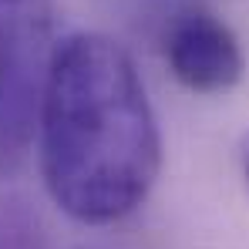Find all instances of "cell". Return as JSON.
<instances>
[{"instance_id":"3957f363","label":"cell","mask_w":249,"mask_h":249,"mask_svg":"<svg viewBox=\"0 0 249 249\" xmlns=\"http://www.w3.org/2000/svg\"><path fill=\"white\" fill-rule=\"evenodd\" d=\"M165 64L172 78L196 94H226L243 81L246 57L232 27L212 10L192 7L165 31Z\"/></svg>"},{"instance_id":"7a4b0ae2","label":"cell","mask_w":249,"mask_h":249,"mask_svg":"<svg viewBox=\"0 0 249 249\" xmlns=\"http://www.w3.org/2000/svg\"><path fill=\"white\" fill-rule=\"evenodd\" d=\"M54 44L44 0L0 3V178H10L34 148Z\"/></svg>"},{"instance_id":"5b68a950","label":"cell","mask_w":249,"mask_h":249,"mask_svg":"<svg viewBox=\"0 0 249 249\" xmlns=\"http://www.w3.org/2000/svg\"><path fill=\"white\" fill-rule=\"evenodd\" d=\"M0 3H7V0H0Z\"/></svg>"},{"instance_id":"6da1fadb","label":"cell","mask_w":249,"mask_h":249,"mask_svg":"<svg viewBox=\"0 0 249 249\" xmlns=\"http://www.w3.org/2000/svg\"><path fill=\"white\" fill-rule=\"evenodd\" d=\"M47 196L84 226H111L148 199L162 172V131L131 54L108 34L54 44L37 115Z\"/></svg>"},{"instance_id":"277c9868","label":"cell","mask_w":249,"mask_h":249,"mask_svg":"<svg viewBox=\"0 0 249 249\" xmlns=\"http://www.w3.org/2000/svg\"><path fill=\"white\" fill-rule=\"evenodd\" d=\"M243 178H246V189H249V142H246V152H243Z\"/></svg>"}]
</instances>
